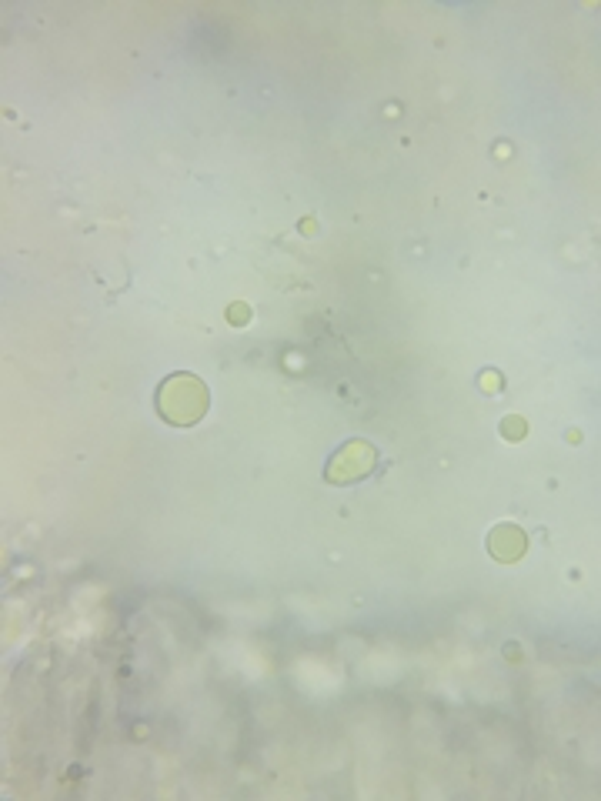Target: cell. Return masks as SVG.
Wrapping results in <instances>:
<instances>
[{"instance_id": "4", "label": "cell", "mask_w": 601, "mask_h": 801, "mask_svg": "<svg viewBox=\"0 0 601 801\" xmlns=\"http://www.w3.org/2000/svg\"><path fill=\"white\" fill-rule=\"evenodd\" d=\"M505 434H508V438H521V434H525V421H521V418H508L505 421Z\"/></svg>"}, {"instance_id": "3", "label": "cell", "mask_w": 601, "mask_h": 801, "mask_svg": "<svg viewBox=\"0 0 601 801\" xmlns=\"http://www.w3.org/2000/svg\"><path fill=\"white\" fill-rule=\"evenodd\" d=\"M525 534H521L515 524H501V528H495V534H491V541H488V548H491V555H495L498 561H515L525 555Z\"/></svg>"}, {"instance_id": "1", "label": "cell", "mask_w": 601, "mask_h": 801, "mask_svg": "<svg viewBox=\"0 0 601 801\" xmlns=\"http://www.w3.org/2000/svg\"><path fill=\"white\" fill-rule=\"evenodd\" d=\"M157 411H161L164 421L187 428V424L201 421V414L208 411V388L194 374H177L157 391Z\"/></svg>"}, {"instance_id": "2", "label": "cell", "mask_w": 601, "mask_h": 801, "mask_svg": "<svg viewBox=\"0 0 601 801\" xmlns=\"http://www.w3.org/2000/svg\"><path fill=\"white\" fill-rule=\"evenodd\" d=\"M374 448L364 441H354V444H344V448L334 454L331 468H328V481L334 484H348V481H358L364 478L371 468H374Z\"/></svg>"}]
</instances>
